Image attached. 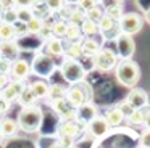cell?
<instances>
[{"label":"cell","mask_w":150,"mask_h":148,"mask_svg":"<svg viewBox=\"0 0 150 148\" xmlns=\"http://www.w3.org/2000/svg\"><path fill=\"white\" fill-rule=\"evenodd\" d=\"M31 73H33L31 63L28 60H23V58L15 60L13 64H11V69H10L11 80H20V82H24L31 76Z\"/></svg>","instance_id":"obj_9"},{"label":"cell","mask_w":150,"mask_h":148,"mask_svg":"<svg viewBox=\"0 0 150 148\" xmlns=\"http://www.w3.org/2000/svg\"><path fill=\"white\" fill-rule=\"evenodd\" d=\"M45 2L47 0H33V3H34L33 6H42V5H45Z\"/></svg>","instance_id":"obj_50"},{"label":"cell","mask_w":150,"mask_h":148,"mask_svg":"<svg viewBox=\"0 0 150 148\" xmlns=\"http://www.w3.org/2000/svg\"><path fill=\"white\" fill-rule=\"evenodd\" d=\"M16 39H18L16 26L7 24V23H0V44H4V42H13Z\"/></svg>","instance_id":"obj_18"},{"label":"cell","mask_w":150,"mask_h":148,"mask_svg":"<svg viewBox=\"0 0 150 148\" xmlns=\"http://www.w3.org/2000/svg\"><path fill=\"white\" fill-rule=\"evenodd\" d=\"M8 84H10V77L4 76V74H0V90H4Z\"/></svg>","instance_id":"obj_47"},{"label":"cell","mask_w":150,"mask_h":148,"mask_svg":"<svg viewBox=\"0 0 150 148\" xmlns=\"http://www.w3.org/2000/svg\"><path fill=\"white\" fill-rule=\"evenodd\" d=\"M52 108L55 109V111L58 113L60 116H63L66 111H69L73 106L69 105L68 101H66V98H60V100H55V101H52Z\"/></svg>","instance_id":"obj_33"},{"label":"cell","mask_w":150,"mask_h":148,"mask_svg":"<svg viewBox=\"0 0 150 148\" xmlns=\"http://www.w3.org/2000/svg\"><path fill=\"white\" fill-rule=\"evenodd\" d=\"M78 118H81L84 122L89 124L94 118H97V109H95V106L89 101V103H86V105H82L81 108H78Z\"/></svg>","instance_id":"obj_21"},{"label":"cell","mask_w":150,"mask_h":148,"mask_svg":"<svg viewBox=\"0 0 150 148\" xmlns=\"http://www.w3.org/2000/svg\"><path fill=\"white\" fill-rule=\"evenodd\" d=\"M42 119H44V113L39 106H26L21 108V111L18 113V119L16 124L21 130L28 132V134H34L40 129L42 125Z\"/></svg>","instance_id":"obj_1"},{"label":"cell","mask_w":150,"mask_h":148,"mask_svg":"<svg viewBox=\"0 0 150 148\" xmlns=\"http://www.w3.org/2000/svg\"><path fill=\"white\" fill-rule=\"evenodd\" d=\"M50 101H55V100L65 98L66 97V89L62 85V84H52L49 85V93H47Z\"/></svg>","instance_id":"obj_26"},{"label":"cell","mask_w":150,"mask_h":148,"mask_svg":"<svg viewBox=\"0 0 150 148\" xmlns=\"http://www.w3.org/2000/svg\"><path fill=\"white\" fill-rule=\"evenodd\" d=\"M97 24H98V32H100V34L108 35L110 32H113L115 29H116L118 23H115L113 19H110L108 16H105V15H103V18H102L100 21L97 23Z\"/></svg>","instance_id":"obj_27"},{"label":"cell","mask_w":150,"mask_h":148,"mask_svg":"<svg viewBox=\"0 0 150 148\" xmlns=\"http://www.w3.org/2000/svg\"><path fill=\"white\" fill-rule=\"evenodd\" d=\"M98 5V0H78V3H76V6H78L79 10H82V11H89L91 8H94V6Z\"/></svg>","instance_id":"obj_39"},{"label":"cell","mask_w":150,"mask_h":148,"mask_svg":"<svg viewBox=\"0 0 150 148\" xmlns=\"http://www.w3.org/2000/svg\"><path fill=\"white\" fill-rule=\"evenodd\" d=\"M81 132V127L76 121H63L62 124L58 125V134L60 137H69L74 138L76 135Z\"/></svg>","instance_id":"obj_15"},{"label":"cell","mask_w":150,"mask_h":148,"mask_svg":"<svg viewBox=\"0 0 150 148\" xmlns=\"http://www.w3.org/2000/svg\"><path fill=\"white\" fill-rule=\"evenodd\" d=\"M11 64L13 61H10L8 58H0V74H4V76H10V69H11Z\"/></svg>","instance_id":"obj_40"},{"label":"cell","mask_w":150,"mask_h":148,"mask_svg":"<svg viewBox=\"0 0 150 148\" xmlns=\"http://www.w3.org/2000/svg\"><path fill=\"white\" fill-rule=\"evenodd\" d=\"M71 11H73V6H71V5H66V3H65V6H63V8L58 11V19L68 23L69 16H71Z\"/></svg>","instance_id":"obj_41"},{"label":"cell","mask_w":150,"mask_h":148,"mask_svg":"<svg viewBox=\"0 0 150 148\" xmlns=\"http://www.w3.org/2000/svg\"><path fill=\"white\" fill-rule=\"evenodd\" d=\"M81 47H82V56L94 58L95 55L98 53V50L102 48V45L98 44V40H95L94 37H86V39H82Z\"/></svg>","instance_id":"obj_14"},{"label":"cell","mask_w":150,"mask_h":148,"mask_svg":"<svg viewBox=\"0 0 150 148\" xmlns=\"http://www.w3.org/2000/svg\"><path fill=\"white\" fill-rule=\"evenodd\" d=\"M144 26V19L139 13H134V11H129V13H124L123 18L120 19L118 23V27H120V32L123 34H127V35H134L137 32H140Z\"/></svg>","instance_id":"obj_6"},{"label":"cell","mask_w":150,"mask_h":148,"mask_svg":"<svg viewBox=\"0 0 150 148\" xmlns=\"http://www.w3.org/2000/svg\"><path fill=\"white\" fill-rule=\"evenodd\" d=\"M144 125L147 127V130H150V108H147V111H145V121H144Z\"/></svg>","instance_id":"obj_49"},{"label":"cell","mask_w":150,"mask_h":148,"mask_svg":"<svg viewBox=\"0 0 150 148\" xmlns=\"http://www.w3.org/2000/svg\"><path fill=\"white\" fill-rule=\"evenodd\" d=\"M115 44H116V55L118 58L121 60H131L136 51V44H134V39L132 35H127V34H120L115 37Z\"/></svg>","instance_id":"obj_7"},{"label":"cell","mask_w":150,"mask_h":148,"mask_svg":"<svg viewBox=\"0 0 150 148\" xmlns=\"http://www.w3.org/2000/svg\"><path fill=\"white\" fill-rule=\"evenodd\" d=\"M60 73H62L63 79H65L68 84H71V85L82 82V80H84V77H86V69H84V66H82L79 61L66 60V58L62 61Z\"/></svg>","instance_id":"obj_3"},{"label":"cell","mask_w":150,"mask_h":148,"mask_svg":"<svg viewBox=\"0 0 150 148\" xmlns=\"http://www.w3.org/2000/svg\"><path fill=\"white\" fill-rule=\"evenodd\" d=\"M0 5L4 6V10L16 8V6H15V0H0Z\"/></svg>","instance_id":"obj_46"},{"label":"cell","mask_w":150,"mask_h":148,"mask_svg":"<svg viewBox=\"0 0 150 148\" xmlns=\"http://www.w3.org/2000/svg\"><path fill=\"white\" fill-rule=\"evenodd\" d=\"M24 85L26 84L20 80H10V84L2 90V100H5L7 103H13L15 100H18V95L21 93Z\"/></svg>","instance_id":"obj_12"},{"label":"cell","mask_w":150,"mask_h":148,"mask_svg":"<svg viewBox=\"0 0 150 148\" xmlns=\"http://www.w3.org/2000/svg\"><path fill=\"white\" fill-rule=\"evenodd\" d=\"M44 23H45V21H42V19L33 16V18L24 24V26H26V32H28V34H31V35H37V34H39V31L42 29Z\"/></svg>","instance_id":"obj_29"},{"label":"cell","mask_w":150,"mask_h":148,"mask_svg":"<svg viewBox=\"0 0 150 148\" xmlns=\"http://www.w3.org/2000/svg\"><path fill=\"white\" fill-rule=\"evenodd\" d=\"M0 48H2V56L8 58L10 61L18 60V55H20V51H21V48H20V45L16 44V40L4 42V44H0Z\"/></svg>","instance_id":"obj_17"},{"label":"cell","mask_w":150,"mask_h":148,"mask_svg":"<svg viewBox=\"0 0 150 148\" xmlns=\"http://www.w3.org/2000/svg\"><path fill=\"white\" fill-rule=\"evenodd\" d=\"M89 85H86L84 82H79V84H74L73 87H69L68 90H66V101L69 103V105L73 106V108H81L82 105H86V103H89L92 100V92H87Z\"/></svg>","instance_id":"obj_5"},{"label":"cell","mask_w":150,"mask_h":148,"mask_svg":"<svg viewBox=\"0 0 150 148\" xmlns=\"http://www.w3.org/2000/svg\"><path fill=\"white\" fill-rule=\"evenodd\" d=\"M52 148H62V147H60V145H58V143H55V145H53V147H52Z\"/></svg>","instance_id":"obj_53"},{"label":"cell","mask_w":150,"mask_h":148,"mask_svg":"<svg viewBox=\"0 0 150 148\" xmlns=\"http://www.w3.org/2000/svg\"><path fill=\"white\" fill-rule=\"evenodd\" d=\"M145 111H147V106H145V108H140V109H134V111L127 116L129 124H132V125H144V121H145Z\"/></svg>","instance_id":"obj_28"},{"label":"cell","mask_w":150,"mask_h":148,"mask_svg":"<svg viewBox=\"0 0 150 148\" xmlns=\"http://www.w3.org/2000/svg\"><path fill=\"white\" fill-rule=\"evenodd\" d=\"M36 95L33 93V90H31L29 84L28 85L23 87V90H21V93L18 95V101H20V105L23 106V108H26V106H34L36 105Z\"/></svg>","instance_id":"obj_19"},{"label":"cell","mask_w":150,"mask_h":148,"mask_svg":"<svg viewBox=\"0 0 150 148\" xmlns=\"http://www.w3.org/2000/svg\"><path fill=\"white\" fill-rule=\"evenodd\" d=\"M16 15H18V23L26 24L34 16V13H33V8H16Z\"/></svg>","instance_id":"obj_36"},{"label":"cell","mask_w":150,"mask_h":148,"mask_svg":"<svg viewBox=\"0 0 150 148\" xmlns=\"http://www.w3.org/2000/svg\"><path fill=\"white\" fill-rule=\"evenodd\" d=\"M66 29H68V23H66V21H62V19H55V21L52 23V34H53V37L63 39V37H65Z\"/></svg>","instance_id":"obj_31"},{"label":"cell","mask_w":150,"mask_h":148,"mask_svg":"<svg viewBox=\"0 0 150 148\" xmlns=\"http://www.w3.org/2000/svg\"><path fill=\"white\" fill-rule=\"evenodd\" d=\"M118 108H120V109H121V111H123V114H124V116H126V118H127V116H129V114H131V113H132V111H134V109H132V106H131V105H129V103H127V101H126V100H124V101H123V103H120V105H118Z\"/></svg>","instance_id":"obj_44"},{"label":"cell","mask_w":150,"mask_h":148,"mask_svg":"<svg viewBox=\"0 0 150 148\" xmlns=\"http://www.w3.org/2000/svg\"><path fill=\"white\" fill-rule=\"evenodd\" d=\"M105 121L108 122V125L110 127H118V125L123 124V121L126 119V116L123 114V111H121L118 106H113V108H110L107 113H105Z\"/></svg>","instance_id":"obj_16"},{"label":"cell","mask_w":150,"mask_h":148,"mask_svg":"<svg viewBox=\"0 0 150 148\" xmlns=\"http://www.w3.org/2000/svg\"><path fill=\"white\" fill-rule=\"evenodd\" d=\"M45 6L50 13H58L65 6V0H47Z\"/></svg>","instance_id":"obj_37"},{"label":"cell","mask_w":150,"mask_h":148,"mask_svg":"<svg viewBox=\"0 0 150 148\" xmlns=\"http://www.w3.org/2000/svg\"><path fill=\"white\" fill-rule=\"evenodd\" d=\"M103 8H100V6H94V8H91L89 11H86V19H89V21L92 23H98L102 18H103Z\"/></svg>","instance_id":"obj_34"},{"label":"cell","mask_w":150,"mask_h":148,"mask_svg":"<svg viewBox=\"0 0 150 148\" xmlns=\"http://www.w3.org/2000/svg\"><path fill=\"white\" fill-rule=\"evenodd\" d=\"M65 58H66V60L79 61V58H82V47H81V42L69 44L68 47L65 48Z\"/></svg>","instance_id":"obj_25"},{"label":"cell","mask_w":150,"mask_h":148,"mask_svg":"<svg viewBox=\"0 0 150 148\" xmlns=\"http://www.w3.org/2000/svg\"><path fill=\"white\" fill-rule=\"evenodd\" d=\"M2 13H4V6L0 5V18H2Z\"/></svg>","instance_id":"obj_52"},{"label":"cell","mask_w":150,"mask_h":148,"mask_svg":"<svg viewBox=\"0 0 150 148\" xmlns=\"http://www.w3.org/2000/svg\"><path fill=\"white\" fill-rule=\"evenodd\" d=\"M105 16H108L110 19H113L115 23H120V19L123 18L124 10H123V3H115V5H108L103 8Z\"/></svg>","instance_id":"obj_23"},{"label":"cell","mask_w":150,"mask_h":148,"mask_svg":"<svg viewBox=\"0 0 150 148\" xmlns=\"http://www.w3.org/2000/svg\"><path fill=\"white\" fill-rule=\"evenodd\" d=\"M0 100H2V90H0Z\"/></svg>","instance_id":"obj_56"},{"label":"cell","mask_w":150,"mask_h":148,"mask_svg":"<svg viewBox=\"0 0 150 148\" xmlns=\"http://www.w3.org/2000/svg\"><path fill=\"white\" fill-rule=\"evenodd\" d=\"M145 21H147V23H149V24H150V10H149V11L145 13Z\"/></svg>","instance_id":"obj_51"},{"label":"cell","mask_w":150,"mask_h":148,"mask_svg":"<svg viewBox=\"0 0 150 148\" xmlns=\"http://www.w3.org/2000/svg\"><path fill=\"white\" fill-rule=\"evenodd\" d=\"M10 108V103H7L5 100H0V114H5Z\"/></svg>","instance_id":"obj_48"},{"label":"cell","mask_w":150,"mask_h":148,"mask_svg":"<svg viewBox=\"0 0 150 148\" xmlns=\"http://www.w3.org/2000/svg\"><path fill=\"white\" fill-rule=\"evenodd\" d=\"M126 101L132 106V109H140L149 105V95L144 89H132L127 95Z\"/></svg>","instance_id":"obj_11"},{"label":"cell","mask_w":150,"mask_h":148,"mask_svg":"<svg viewBox=\"0 0 150 148\" xmlns=\"http://www.w3.org/2000/svg\"><path fill=\"white\" fill-rule=\"evenodd\" d=\"M118 63H120V60H118L116 51L108 47H102L98 50V53L94 56V66L100 73H108V71L115 69L118 66Z\"/></svg>","instance_id":"obj_4"},{"label":"cell","mask_w":150,"mask_h":148,"mask_svg":"<svg viewBox=\"0 0 150 148\" xmlns=\"http://www.w3.org/2000/svg\"><path fill=\"white\" fill-rule=\"evenodd\" d=\"M2 140H4V135H2V132H0V143H2Z\"/></svg>","instance_id":"obj_54"},{"label":"cell","mask_w":150,"mask_h":148,"mask_svg":"<svg viewBox=\"0 0 150 148\" xmlns=\"http://www.w3.org/2000/svg\"><path fill=\"white\" fill-rule=\"evenodd\" d=\"M63 39H65L66 42H69V44H74V42H82L84 35H82L81 27H79V26H74V24H69V23H68V29H66L65 37H63Z\"/></svg>","instance_id":"obj_24"},{"label":"cell","mask_w":150,"mask_h":148,"mask_svg":"<svg viewBox=\"0 0 150 148\" xmlns=\"http://www.w3.org/2000/svg\"><path fill=\"white\" fill-rule=\"evenodd\" d=\"M79 27H81L82 35H86V37H94V35L98 34V24H97V23L89 21V19H86Z\"/></svg>","instance_id":"obj_30"},{"label":"cell","mask_w":150,"mask_h":148,"mask_svg":"<svg viewBox=\"0 0 150 148\" xmlns=\"http://www.w3.org/2000/svg\"><path fill=\"white\" fill-rule=\"evenodd\" d=\"M39 39L40 40H44V42H47L49 39H52L53 37V34H52V24H49V23H44V26H42V29L39 31Z\"/></svg>","instance_id":"obj_38"},{"label":"cell","mask_w":150,"mask_h":148,"mask_svg":"<svg viewBox=\"0 0 150 148\" xmlns=\"http://www.w3.org/2000/svg\"><path fill=\"white\" fill-rule=\"evenodd\" d=\"M33 93L36 95V98H45L47 93H49V84L44 79H36L29 84Z\"/></svg>","instance_id":"obj_22"},{"label":"cell","mask_w":150,"mask_h":148,"mask_svg":"<svg viewBox=\"0 0 150 148\" xmlns=\"http://www.w3.org/2000/svg\"><path fill=\"white\" fill-rule=\"evenodd\" d=\"M33 0H15V6L16 8H33Z\"/></svg>","instance_id":"obj_45"},{"label":"cell","mask_w":150,"mask_h":148,"mask_svg":"<svg viewBox=\"0 0 150 148\" xmlns=\"http://www.w3.org/2000/svg\"><path fill=\"white\" fill-rule=\"evenodd\" d=\"M45 55L47 56H63L65 55V47L63 40L58 37H52L45 42Z\"/></svg>","instance_id":"obj_13"},{"label":"cell","mask_w":150,"mask_h":148,"mask_svg":"<svg viewBox=\"0 0 150 148\" xmlns=\"http://www.w3.org/2000/svg\"><path fill=\"white\" fill-rule=\"evenodd\" d=\"M58 145L62 148H71L74 147V138H69V137H60Z\"/></svg>","instance_id":"obj_43"},{"label":"cell","mask_w":150,"mask_h":148,"mask_svg":"<svg viewBox=\"0 0 150 148\" xmlns=\"http://www.w3.org/2000/svg\"><path fill=\"white\" fill-rule=\"evenodd\" d=\"M140 79V68L132 60H120L116 66V80L123 87L134 89Z\"/></svg>","instance_id":"obj_2"},{"label":"cell","mask_w":150,"mask_h":148,"mask_svg":"<svg viewBox=\"0 0 150 148\" xmlns=\"http://www.w3.org/2000/svg\"><path fill=\"white\" fill-rule=\"evenodd\" d=\"M87 129H89V134H91L94 138H102V137H105V135L110 132L111 127L108 125V122L105 121V118L97 116V118H94L87 124Z\"/></svg>","instance_id":"obj_10"},{"label":"cell","mask_w":150,"mask_h":148,"mask_svg":"<svg viewBox=\"0 0 150 148\" xmlns=\"http://www.w3.org/2000/svg\"><path fill=\"white\" fill-rule=\"evenodd\" d=\"M86 21V13L82 11V10H79L78 6H74L71 11V16H69L68 23L69 24H74V26H81L82 23Z\"/></svg>","instance_id":"obj_32"},{"label":"cell","mask_w":150,"mask_h":148,"mask_svg":"<svg viewBox=\"0 0 150 148\" xmlns=\"http://www.w3.org/2000/svg\"><path fill=\"white\" fill-rule=\"evenodd\" d=\"M18 124L15 119L11 118H4L2 121H0V132H2V135L4 137H11V135H15L18 132Z\"/></svg>","instance_id":"obj_20"},{"label":"cell","mask_w":150,"mask_h":148,"mask_svg":"<svg viewBox=\"0 0 150 148\" xmlns=\"http://www.w3.org/2000/svg\"><path fill=\"white\" fill-rule=\"evenodd\" d=\"M139 145L144 148H150V130L142 132V135L139 137Z\"/></svg>","instance_id":"obj_42"},{"label":"cell","mask_w":150,"mask_h":148,"mask_svg":"<svg viewBox=\"0 0 150 148\" xmlns=\"http://www.w3.org/2000/svg\"><path fill=\"white\" fill-rule=\"evenodd\" d=\"M0 58H2V48H0Z\"/></svg>","instance_id":"obj_57"},{"label":"cell","mask_w":150,"mask_h":148,"mask_svg":"<svg viewBox=\"0 0 150 148\" xmlns=\"http://www.w3.org/2000/svg\"><path fill=\"white\" fill-rule=\"evenodd\" d=\"M71 148H78V147H71Z\"/></svg>","instance_id":"obj_58"},{"label":"cell","mask_w":150,"mask_h":148,"mask_svg":"<svg viewBox=\"0 0 150 148\" xmlns=\"http://www.w3.org/2000/svg\"><path fill=\"white\" fill-rule=\"evenodd\" d=\"M136 148H144V147H140V145H137V147Z\"/></svg>","instance_id":"obj_55"},{"label":"cell","mask_w":150,"mask_h":148,"mask_svg":"<svg viewBox=\"0 0 150 148\" xmlns=\"http://www.w3.org/2000/svg\"><path fill=\"white\" fill-rule=\"evenodd\" d=\"M31 69H33L34 73H37L39 76L47 77L55 71V63H53V60L50 56H47L45 53L44 55H36L34 61L31 63Z\"/></svg>","instance_id":"obj_8"},{"label":"cell","mask_w":150,"mask_h":148,"mask_svg":"<svg viewBox=\"0 0 150 148\" xmlns=\"http://www.w3.org/2000/svg\"><path fill=\"white\" fill-rule=\"evenodd\" d=\"M2 23H7V24H16L18 23V15H16V8H10V10H4L2 13Z\"/></svg>","instance_id":"obj_35"}]
</instances>
